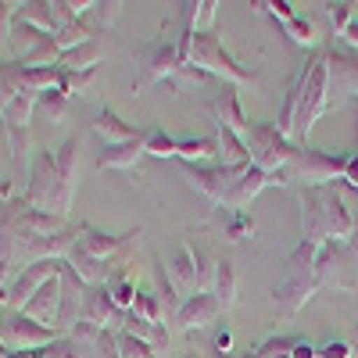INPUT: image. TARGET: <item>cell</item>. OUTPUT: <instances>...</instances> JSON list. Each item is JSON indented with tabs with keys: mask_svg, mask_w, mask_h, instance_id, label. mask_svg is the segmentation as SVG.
<instances>
[{
	"mask_svg": "<svg viewBox=\"0 0 358 358\" xmlns=\"http://www.w3.org/2000/svg\"><path fill=\"white\" fill-rule=\"evenodd\" d=\"M8 358H36V351H8Z\"/></svg>",
	"mask_w": 358,
	"mask_h": 358,
	"instance_id": "f907efd6",
	"label": "cell"
},
{
	"mask_svg": "<svg viewBox=\"0 0 358 358\" xmlns=\"http://www.w3.org/2000/svg\"><path fill=\"white\" fill-rule=\"evenodd\" d=\"M183 172H187V183L201 194V197H208L215 208L229 197V190H233V183L241 179L244 172H248V165L244 169H229V165H183Z\"/></svg>",
	"mask_w": 358,
	"mask_h": 358,
	"instance_id": "30bf717a",
	"label": "cell"
},
{
	"mask_svg": "<svg viewBox=\"0 0 358 358\" xmlns=\"http://www.w3.org/2000/svg\"><path fill=\"white\" fill-rule=\"evenodd\" d=\"M22 94V90L11 83V76H8V69H4V62H0V115H4L8 108H11V101Z\"/></svg>",
	"mask_w": 358,
	"mask_h": 358,
	"instance_id": "b9f144b4",
	"label": "cell"
},
{
	"mask_svg": "<svg viewBox=\"0 0 358 358\" xmlns=\"http://www.w3.org/2000/svg\"><path fill=\"white\" fill-rule=\"evenodd\" d=\"M187 65L201 69L204 76L222 79L226 86H255L258 83V72H251V69H244L241 62H236L215 33H197L194 36L190 54H187Z\"/></svg>",
	"mask_w": 358,
	"mask_h": 358,
	"instance_id": "5b68a950",
	"label": "cell"
},
{
	"mask_svg": "<svg viewBox=\"0 0 358 358\" xmlns=\"http://www.w3.org/2000/svg\"><path fill=\"white\" fill-rule=\"evenodd\" d=\"M215 287H212V294L219 297V305H222V312H229L233 305H236V290H241V280H236V265L229 262V258H219L215 262Z\"/></svg>",
	"mask_w": 358,
	"mask_h": 358,
	"instance_id": "cb8c5ba5",
	"label": "cell"
},
{
	"mask_svg": "<svg viewBox=\"0 0 358 358\" xmlns=\"http://www.w3.org/2000/svg\"><path fill=\"white\" fill-rule=\"evenodd\" d=\"M101 54H104V47L97 40H86V43L65 50L62 62H57V69H62V72H90V69H97Z\"/></svg>",
	"mask_w": 358,
	"mask_h": 358,
	"instance_id": "d4e9b609",
	"label": "cell"
},
{
	"mask_svg": "<svg viewBox=\"0 0 358 358\" xmlns=\"http://www.w3.org/2000/svg\"><path fill=\"white\" fill-rule=\"evenodd\" d=\"M268 187V176L262 172V169H255V165H248V172L241 176V179H236V183H233V190H229V197L219 204L222 208V212H244V208L262 194Z\"/></svg>",
	"mask_w": 358,
	"mask_h": 358,
	"instance_id": "44dd1931",
	"label": "cell"
},
{
	"mask_svg": "<svg viewBox=\"0 0 358 358\" xmlns=\"http://www.w3.org/2000/svg\"><path fill=\"white\" fill-rule=\"evenodd\" d=\"M283 33H287L297 47H315V43H319V36H315V25H312V18H305V15L290 18V22L283 25Z\"/></svg>",
	"mask_w": 358,
	"mask_h": 358,
	"instance_id": "8d00e7d4",
	"label": "cell"
},
{
	"mask_svg": "<svg viewBox=\"0 0 358 358\" xmlns=\"http://www.w3.org/2000/svg\"><path fill=\"white\" fill-rule=\"evenodd\" d=\"M122 330H126V334H133L136 341H143V344L151 348L155 355H165V351L172 348V337H169L165 326H158V322H147V319H140V315H133V312L126 315Z\"/></svg>",
	"mask_w": 358,
	"mask_h": 358,
	"instance_id": "7402d4cb",
	"label": "cell"
},
{
	"mask_svg": "<svg viewBox=\"0 0 358 358\" xmlns=\"http://www.w3.org/2000/svg\"><path fill=\"white\" fill-rule=\"evenodd\" d=\"M351 341H326L319 344V358H351Z\"/></svg>",
	"mask_w": 358,
	"mask_h": 358,
	"instance_id": "f6af8a7d",
	"label": "cell"
},
{
	"mask_svg": "<svg viewBox=\"0 0 358 358\" xmlns=\"http://www.w3.org/2000/svg\"><path fill=\"white\" fill-rule=\"evenodd\" d=\"M147 155H151V158H176L179 155V140L169 136L165 129L151 126V129H147Z\"/></svg>",
	"mask_w": 358,
	"mask_h": 358,
	"instance_id": "e575fe53",
	"label": "cell"
},
{
	"mask_svg": "<svg viewBox=\"0 0 358 358\" xmlns=\"http://www.w3.org/2000/svg\"><path fill=\"white\" fill-rule=\"evenodd\" d=\"M355 355H358V351H355Z\"/></svg>",
	"mask_w": 358,
	"mask_h": 358,
	"instance_id": "680465c9",
	"label": "cell"
},
{
	"mask_svg": "<svg viewBox=\"0 0 358 358\" xmlns=\"http://www.w3.org/2000/svg\"><path fill=\"white\" fill-rule=\"evenodd\" d=\"M79 151L83 143L79 136L62 140L50 151H36L33 169H29V183H25V204H33L36 212L54 215V219H69L72 212V197H76V172H79Z\"/></svg>",
	"mask_w": 358,
	"mask_h": 358,
	"instance_id": "7a4b0ae2",
	"label": "cell"
},
{
	"mask_svg": "<svg viewBox=\"0 0 358 358\" xmlns=\"http://www.w3.org/2000/svg\"><path fill=\"white\" fill-rule=\"evenodd\" d=\"M326 79H330V108L358 101V57L326 50Z\"/></svg>",
	"mask_w": 358,
	"mask_h": 358,
	"instance_id": "4fadbf2b",
	"label": "cell"
},
{
	"mask_svg": "<svg viewBox=\"0 0 358 358\" xmlns=\"http://www.w3.org/2000/svg\"><path fill=\"white\" fill-rule=\"evenodd\" d=\"M355 11H358V4H326V15H330V25L337 29V33L344 36V29L351 25V18H355Z\"/></svg>",
	"mask_w": 358,
	"mask_h": 358,
	"instance_id": "60d3db41",
	"label": "cell"
},
{
	"mask_svg": "<svg viewBox=\"0 0 358 358\" xmlns=\"http://www.w3.org/2000/svg\"><path fill=\"white\" fill-rule=\"evenodd\" d=\"M57 337H62V330L40 326V322H33L22 312H15L4 326H0V344H4L8 351H40V348L54 344Z\"/></svg>",
	"mask_w": 358,
	"mask_h": 358,
	"instance_id": "7c38bea8",
	"label": "cell"
},
{
	"mask_svg": "<svg viewBox=\"0 0 358 358\" xmlns=\"http://www.w3.org/2000/svg\"><path fill=\"white\" fill-rule=\"evenodd\" d=\"M36 358H86V351H83V344H79L72 334H62L54 344L40 348V351H36Z\"/></svg>",
	"mask_w": 358,
	"mask_h": 358,
	"instance_id": "d590c367",
	"label": "cell"
},
{
	"mask_svg": "<svg viewBox=\"0 0 358 358\" xmlns=\"http://www.w3.org/2000/svg\"><path fill=\"white\" fill-rule=\"evenodd\" d=\"M90 126H94V133L104 140V147H111V143H126V140H133V136L140 133V129H133L129 122H122V118H118L111 108H101L97 118H94Z\"/></svg>",
	"mask_w": 358,
	"mask_h": 358,
	"instance_id": "603a6c76",
	"label": "cell"
},
{
	"mask_svg": "<svg viewBox=\"0 0 358 358\" xmlns=\"http://www.w3.org/2000/svg\"><path fill=\"white\" fill-rule=\"evenodd\" d=\"M0 358H8V348L4 344H0Z\"/></svg>",
	"mask_w": 358,
	"mask_h": 358,
	"instance_id": "db71d44e",
	"label": "cell"
},
{
	"mask_svg": "<svg viewBox=\"0 0 358 358\" xmlns=\"http://www.w3.org/2000/svg\"><path fill=\"white\" fill-rule=\"evenodd\" d=\"M183 165H201L208 158H219V140L215 136H190V140H179V155Z\"/></svg>",
	"mask_w": 358,
	"mask_h": 358,
	"instance_id": "f1b7e54d",
	"label": "cell"
},
{
	"mask_svg": "<svg viewBox=\"0 0 358 358\" xmlns=\"http://www.w3.org/2000/svg\"><path fill=\"white\" fill-rule=\"evenodd\" d=\"M129 312H122L115 301H111V294L108 287H90L86 290V301H83V312H79V322L76 326H90V330H111L118 334L122 330V322H126Z\"/></svg>",
	"mask_w": 358,
	"mask_h": 358,
	"instance_id": "5bb4252c",
	"label": "cell"
},
{
	"mask_svg": "<svg viewBox=\"0 0 358 358\" xmlns=\"http://www.w3.org/2000/svg\"><path fill=\"white\" fill-rule=\"evenodd\" d=\"M344 183L358 190V155H351V158H348V165H344Z\"/></svg>",
	"mask_w": 358,
	"mask_h": 358,
	"instance_id": "7dc6e473",
	"label": "cell"
},
{
	"mask_svg": "<svg viewBox=\"0 0 358 358\" xmlns=\"http://www.w3.org/2000/svg\"><path fill=\"white\" fill-rule=\"evenodd\" d=\"M351 341H358V322H355V334H351Z\"/></svg>",
	"mask_w": 358,
	"mask_h": 358,
	"instance_id": "11a10c76",
	"label": "cell"
},
{
	"mask_svg": "<svg viewBox=\"0 0 358 358\" xmlns=\"http://www.w3.org/2000/svg\"><path fill=\"white\" fill-rule=\"evenodd\" d=\"M351 248H358V215H355V236H351Z\"/></svg>",
	"mask_w": 358,
	"mask_h": 358,
	"instance_id": "f5cc1de1",
	"label": "cell"
},
{
	"mask_svg": "<svg viewBox=\"0 0 358 358\" xmlns=\"http://www.w3.org/2000/svg\"><path fill=\"white\" fill-rule=\"evenodd\" d=\"M215 15H219V4H215V0H201V4H197V33H212L208 25L215 22Z\"/></svg>",
	"mask_w": 358,
	"mask_h": 358,
	"instance_id": "ee69618b",
	"label": "cell"
},
{
	"mask_svg": "<svg viewBox=\"0 0 358 358\" xmlns=\"http://www.w3.org/2000/svg\"><path fill=\"white\" fill-rule=\"evenodd\" d=\"M136 65H140V76L133 79V94H143L147 86H155L162 79H176L183 76V57H179V47L172 40H155L147 43L140 54H136Z\"/></svg>",
	"mask_w": 358,
	"mask_h": 358,
	"instance_id": "9c48e42d",
	"label": "cell"
},
{
	"mask_svg": "<svg viewBox=\"0 0 358 358\" xmlns=\"http://www.w3.org/2000/svg\"><path fill=\"white\" fill-rule=\"evenodd\" d=\"M301 101H297V118H294V143H305L315 122L330 108V79H326V50H315L301 65Z\"/></svg>",
	"mask_w": 358,
	"mask_h": 358,
	"instance_id": "277c9868",
	"label": "cell"
},
{
	"mask_svg": "<svg viewBox=\"0 0 358 358\" xmlns=\"http://www.w3.org/2000/svg\"><path fill=\"white\" fill-rule=\"evenodd\" d=\"M348 158H334L319 151V147H297L287 172V183H301V187H334V179H344Z\"/></svg>",
	"mask_w": 358,
	"mask_h": 358,
	"instance_id": "52a82bcc",
	"label": "cell"
},
{
	"mask_svg": "<svg viewBox=\"0 0 358 358\" xmlns=\"http://www.w3.org/2000/svg\"><path fill=\"white\" fill-rule=\"evenodd\" d=\"M222 226H226V241H233V244H244V241H251L255 236V215H248V212H222Z\"/></svg>",
	"mask_w": 358,
	"mask_h": 358,
	"instance_id": "1f68e13d",
	"label": "cell"
},
{
	"mask_svg": "<svg viewBox=\"0 0 358 358\" xmlns=\"http://www.w3.org/2000/svg\"><path fill=\"white\" fill-rule=\"evenodd\" d=\"M94 83H97V69H90V72H62V90H65V97H90L94 94Z\"/></svg>",
	"mask_w": 358,
	"mask_h": 358,
	"instance_id": "d6a6232c",
	"label": "cell"
},
{
	"mask_svg": "<svg viewBox=\"0 0 358 358\" xmlns=\"http://www.w3.org/2000/svg\"><path fill=\"white\" fill-rule=\"evenodd\" d=\"M36 111L47 118V122H65V115H69V97H65V90H62V86L43 90V94L36 97Z\"/></svg>",
	"mask_w": 358,
	"mask_h": 358,
	"instance_id": "4dcf8cb0",
	"label": "cell"
},
{
	"mask_svg": "<svg viewBox=\"0 0 358 358\" xmlns=\"http://www.w3.org/2000/svg\"><path fill=\"white\" fill-rule=\"evenodd\" d=\"M229 348H233V334H226V330H222V334L215 337V351H219V358H226V355H229Z\"/></svg>",
	"mask_w": 358,
	"mask_h": 358,
	"instance_id": "c3c4849f",
	"label": "cell"
},
{
	"mask_svg": "<svg viewBox=\"0 0 358 358\" xmlns=\"http://www.w3.org/2000/svg\"><path fill=\"white\" fill-rule=\"evenodd\" d=\"M83 222L54 219L36 212L25 197H11L0 204V294L22 268L36 262H65L83 236Z\"/></svg>",
	"mask_w": 358,
	"mask_h": 358,
	"instance_id": "6da1fadb",
	"label": "cell"
},
{
	"mask_svg": "<svg viewBox=\"0 0 358 358\" xmlns=\"http://www.w3.org/2000/svg\"><path fill=\"white\" fill-rule=\"evenodd\" d=\"M15 15H18V4H11V0H0V54H8V50H11Z\"/></svg>",
	"mask_w": 358,
	"mask_h": 358,
	"instance_id": "ab89813d",
	"label": "cell"
},
{
	"mask_svg": "<svg viewBox=\"0 0 358 358\" xmlns=\"http://www.w3.org/2000/svg\"><path fill=\"white\" fill-rule=\"evenodd\" d=\"M0 136H8V129H4V122H0Z\"/></svg>",
	"mask_w": 358,
	"mask_h": 358,
	"instance_id": "9f6ffc18",
	"label": "cell"
},
{
	"mask_svg": "<svg viewBox=\"0 0 358 358\" xmlns=\"http://www.w3.org/2000/svg\"><path fill=\"white\" fill-rule=\"evenodd\" d=\"M183 358H208V355H204V351H197V348H194V351H187V355H183Z\"/></svg>",
	"mask_w": 358,
	"mask_h": 358,
	"instance_id": "816d5d0a",
	"label": "cell"
},
{
	"mask_svg": "<svg viewBox=\"0 0 358 358\" xmlns=\"http://www.w3.org/2000/svg\"><path fill=\"white\" fill-rule=\"evenodd\" d=\"M62 265H65V262H36V265L22 268V273L8 283V290L0 294V305L11 308V312H22V308L36 297V290H40L47 280H54L57 273H62Z\"/></svg>",
	"mask_w": 358,
	"mask_h": 358,
	"instance_id": "8fae6325",
	"label": "cell"
},
{
	"mask_svg": "<svg viewBox=\"0 0 358 358\" xmlns=\"http://www.w3.org/2000/svg\"><path fill=\"white\" fill-rule=\"evenodd\" d=\"M0 326H4V319H0Z\"/></svg>",
	"mask_w": 358,
	"mask_h": 358,
	"instance_id": "6f0895ef",
	"label": "cell"
},
{
	"mask_svg": "<svg viewBox=\"0 0 358 358\" xmlns=\"http://www.w3.org/2000/svg\"><path fill=\"white\" fill-rule=\"evenodd\" d=\"M265 15H273V18H280L283 25L290 22V18H297V11H294V4H287V0H262L258 4Z\"/></svg>",
	"mask_w": 358,
	"mask_h": 358,
	"instance_id": "7bdbcfd3",
	"label": "cell"
},
{
	"mask_svg": "<svg viewBox=\"0 0 358 358\" xmlns=\"http://www.w3.org/2000/svg\"><path fill=\"white\" fill-rule=\"evenodd\" d=\"M143 155H147V129H140V133H136L133 140H126V143L101 147L97 169H133Z\"/></svg>",
	"mask_w": 358,
	"mask_h": 358,
	"instance_id": "ffe728a7",
	"label": "cell"
},
{
	"mask_svg": "<svg viewBox=\"0 0 358 358\" xmlns=\"http://www.w3.org/2000/svg\"><path fill=\"white\" fill-rule=\"evenodd\" d=\"M315 258H319V248L308 244V241H301L290 251L287 268H283V276H280V283L273 290V301H276L280 319H294L322 290L319 273H315Z\"/></svg>",
	"mask_w": 358,
	"mask_h": 358,
	"instance_id": "3957f363",
	"label": "cell"
},
{
	"mask_svg": "<svg viewBox=\"0 0 358 358\" xmlns=\"http://www.w3.org/2000/svg\"><path fill=\"white\" fill-rule=\"evenodd\" d=\"M244 143H248L251 165H255V169H262L265 176L283 172V169L290 165L294 151H297V143H290L276 126H268V122H251V129H248Z\"/></svg>",
	"mask_w": 358,
	"mask_h": 358,
	"instance_id": "8992f818",
	"label": "cell"
},
{
	"mask_svg": "<svg viewBox=\"0 0 358 358\" xmlns=\"http://www.w3.org/2000/svg\"><path fill=\"white\" fill-rule=\"evenodd\" d=\"M122 0H94V8H90L86 15H83V25L90 29V33H104L108 25H115L118 22V15H122Z\"/></svg>",
	"mask_w": 358,
	"mask_h": 358,
	"instance_id": "83f0119b",
	"label": "cell"
},
{
	"mask_svg": "<svg viewBox=\"0 0 358 358\" xmlns=\"http://www.w3.org/2000/svg\"><path fill=\"white\" fill-rule=\"evenodd\" d=\"M86 283L79 280V273L65 262L62 265V315H57V330L62 334H72L76 322H79V312H83V301H86Z\"/></svg>",
	"mask_w": 358,
	"mask_h": 358,
	"instance_id": "e0dca14e",
	"label": "cell"
},
{
	"mask_svg": "<svg viewBox=\"0 0 358 358\" xmlns=\"http://www.w3.org/2000/svg\"><path fill=\"white\" fill-rule=\"evenodd\" d=\"M76 273H79V280L86 283V287H101V283H108V276H111V265H104V262H97V258H90V255H83L79 248H72V255L65 258Z\"/></svg>",
	"mask_w": 358,
	"mask_h": 358,
	"instance_id": "4316f807",
	"label": "cell"
},
{
	"mask_svg": "<svg viewBox=\"0 0 358 358\" xmlns=\"http://www.w3.org/2000/svg\"><path fill=\"white\" fill-rule=\"evenodd\" d=\"M315 273H319L322 287H334V290H344V294H358V248L341 244V241L322 244L319 258H315Z\"/></svg>",
	"mask_w": 358,
	"mask_h": 358,
	"instance_id": "ba28073f",
	"label": "cell"
},
{
	"mask_svg": "<svg viewBox=\"0 0 358 358\" xmlns=\"http://www.w3.org/2000/svg\"><path fill=\"white\" fill-rule=\"evenodd\" d=\"M208 111H212L215 126L236 133L241 140L248 136L251 122H248V115H244V108H241V94H236V86H222V94H215L212 101H208Z\"/></svg>",
	"mask_w": 358,
	"mask_h": 358,
	"instance_id": "ac0fdd59",
	"label": "cell"
},
{
	"mask_svg": "<svg viewBox=\"0 0 358 358\" xmlns=\"http://www.w3.org/2000/svg\"><path fill=\"white\" fill-rule=\"evenodd\" d=\"M344 40H348L351 47H358V11H355V18H351V25L344 29Z\"/></svg>",
	"mask_w": 358,
	"mask_h": 358,
	"instance_id": "681fc988",
	"label": "cell"
},
{
	"mask_svg": "<svg viewBox=\"0 0 358 358\" xmlns=\"http://www.w3.org/2000/svg\"><path fill=\"white\" fill-rule=\"evenodd\" d=\"M133 241H140V229H129V233H101V229H94V226H86L76 248H79L83 255H90V258L111 265Z\"/></svg>",
	"mask_w": 358,
	"mask_h": 358,
	"instance_id": "9a60e30c",
	"label": "cell"
},
{
	"mask_svg": "<svg viewBox=\"0 0 358 358\" xmlns=\"http://www.w3.org/2000/svg\"><path fill=\"white\" fill-rule=\"evenodd\" d=\"M108 294H111V301L118 305V308H122V312H129L133 308V301H136V280H133V273H129V268H118V273H111L108 276Z\"/></svg>",
	"mask_w": 358,
	"mask_h": 358,
	"instance_id": "f546056e",
	"label": "cell"
},
{
	"mask_svg": "<svg viewBox=\"0 0 358 358\" xmlns=\"http://www.w3.org/2000/svg\"><path fill=\"white\" fill-rule=\"evenodd\" d=\"M129 312H133V315H140V319H147V322H158V326H165V308H162V297H158V294H151V290H140Z\"/></svg>",
	"mask_w": 358,
	"mask_h": 358,
	"instance_id": "836d02e7",
	"label": "cell"
},
{
	"mask_svg": "<svg viewBox=\"0 0 358 358\" xmlns=\"http://www.w3.org/2000/svg\"><path fill=\"white\" fill-rule=\"evenodd\" d=\"M115 348H118V358H158L143 341H136V337L126 334V330H118V334H115Z\"/></svg>",
	"mask_w": 358,
	"mask_h": 358,
	"instance_id": "74e56055",
	"label": "cell"
},
{
	"mask_svg": "<svg viewBox=\"0 0 358 358\" xmlns=\"http://www.w3.org/2000/svg\"><path fill=\"white\" fill-rule=\"evenodd\" d=\"M215 129H219V133H215V140H219V165H229V169H244V165H251L248 143L236 136V133L222 129V126H215Z\"/></svg>",
	"mask_w": 358,
	"mask_h": 358,
	"instance_id": "484cf974",
	"label": "cell"
},
{
	"mask_svg": "<svg viewBox=\"0 0 358 358\" xmlns=\"http://www.w3.org/2000/svg\"><path fill=\"white\" fill-rule=\"evenodd\" d=\"M290 358H319V348L308 344V341H297L294 351H290Z\"/></svg>",
	"mask_w": 358,
	"mask_h": 358,
	"instance_id": "bcb514c9",
	"label": "cell"
},
{
	"mask_svg": "<svg viewBox=\"0 0 358 358\" xmlns=\"http://www.w3.org/2000/svg\"><path fill=\"white\" fill-rule=\"evenodd\" d=\"M219 315H222L219 297H215L212 290H194L187 301L179 305V312H176V326H179L183 334H190V330H204V326H212Z\"/></svg>",
	"mask_w": 358,
	"mask_h": 358,
	"instance_id": "2e32d148",
	"label": "cell"
},
{
	"mask_svg": "<svg viewBox=\"0 0 358 358\" xmlns=\"http://www.w3.org/2000/svg\"><path fill=\"white\" fill-rule=\"evenodd\" d=\"M294 344H297V337H268V341H262L251 355H255V358H290Z\"/></svg>",
	"mask_w": 358,
	"mask_h": 358,
	"instance_id": "f35d334b",
	"label": "cell"
},
{
	"mask_svg": "<svg viewBox=\"0 0 358 358\" xmlns=\"http://www.w3.org/2000/svg\"><path fill=\"white\" fill-rule=\"evenodd\" d=\"M22 315H29L40 326H54V330H57V315H62V273H57L54 280H47L36 290V297L22 308Z\"/></svg>",
	"mask_w": 358,
	"mask_h": 358,
	"instance_id": "d6986e66",
	"label": "cell"
}]
</instances>
